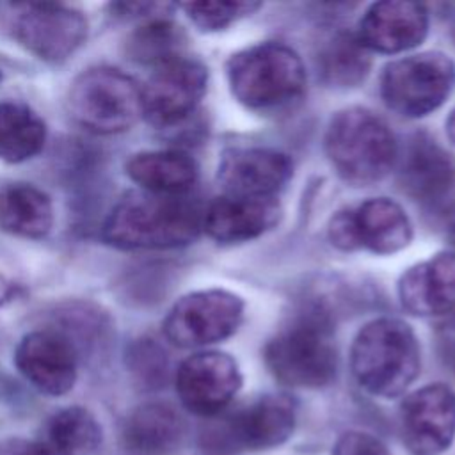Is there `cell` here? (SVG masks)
<instances>
[{
    "label": "cell",
    "mask_w": 455,
    "mask_h": 455,
    "mask_svg": "<svg viewBox=\"0 0 455 455\" xmlns=\"http://www.w3.org/2000/svg\"><path fill=\"white\" fill-rule=\"evenodd\" d=\"M201 228L203 213L187 196L132 190L105 217L101 240L121 251L176 249L192 243Z\"/></svg>",
    "instance_id": "6da1fadb"
},
{
    "label": "cell",
    "mask_w": 455,
    "mask_h": 455,
    "mask_svg": "<svg viewBox=\"0 0 455 455\" xmlns=\"http://www.w3.org/2000/svg\"><path fill=\"white\" fill-rule=\"evenodd\" d=\"M419 345L412 329L398 318L368 322L354 338L350 368L370 395H402L419 373Z\"/></svg>",
    "instance_id": "7a4b0ae2"
},
{
    "label": "cell",
    "mask_w": 455,
    "mask_h": 455,
    "mask_svg": "<svg viewBox=\"0 0 455 455\" xmlns=\"http://www.w3.org/2000/svg\"><path fill=\"white\" fill-rule=\"evenodd\" d=\"M270 373L291 387L318 389L336 379L338 354L327 313L313 307L297 315L263 350Z\"/></svg>",
    "instance_id": "3957f363"
},
{
    "label": "cell",
    "mask_w": 455,
    "mask_h": 455,
    "mask_svg": "<svg viewBox=\"0 0 455 455\" xmlns=\"http://www.w3.org/2000/svg\"><path fill=\"white\" fill-rule=\"evenodd\" d=\"M325 153L339 178L352 185H370L391 171L398 148L377 114L348 107L332 116L325 132Z\"/></svg>",
    "instance_id": "277c9868"
},
{
    "label": "cell",
    "mask_w": 455,
    "mask_h": 455,
    "mask_svg": "<svg viewBox=\"0 0 455 455\" xmlns=\"http://www.w3.org/2000/svg\"><path fill=\"white\" fill-rule=\"evenodd\" d=\"M228 80L236 101L261 112L288 107L306 89L300 57L281 43H259L231 55Z\"/></svg>",
    "instance_id": "5b68a950"
},
{
    "label": "cell",
    "mask_w": 455,
    "mask_h": 455,
    "mask_svg": "<svg viewBox=\"0 0 455 455\" xmlns=\"http://www.w3.org/2000/svg\"><path fill=\"white\" fill-rule=\"evenodd\" d=\"M66 110L89 133H123L142 117V87L117 68L92 66L71 82Z\"/></svg>",
    "instance_id": "8992f818"
},
{
    "label": "cell",
    "mask_w": 455,
    "mask_h": 455,
    "mask_svg": "<svg viewBox=\"0 0 455 455\" xmlns=\"http://www.w3.org/2000/svg\"><path fill=\"white\" fill-rule=\"evenodd\" d=\"M295 423L297 407L288 395H265L210 425L199 444L206 455L270 450L288 441Z\"/></svg>",
    "instance_id": "52a82bcc"
},
{
    "label": "cell",
    "mask_w": 455,
    "mask_h": 455,
    "mask_svg": "<svg viewBox=\"0 0 455 455\" xmlns=\"http://www.w3.org/2000/svg\"><path fill=\"white\" fill-rule=\"evenodd\" d=\"M455 87V64L441 52H423L389 62L380 78L384 103L403 117L437 110Z\"/></svg>",
    "instance_id": "ba28073f"
},
{
    "label": "cell",
    "mask_w": 455,
    "mask_h": 455,
    "mask_svg": "<svg viewBox=\"0 0 455 455\" xmlns=\"http://www.w3.org/2000/svg\"><path fill=\"white\" fill-rule=\"evenodd\" d=\"M11 36L30 55L48 64L68 60L87 39L85 14L66 4L28 2L12 5Z\"/></svg>",
    "instance_id": "9c48e42d"
},
{
    "label": "cell",
    "mask_w": 455,
    "mask_h": 455,
    "mask_svg": "<svg viewBox=\"0 0 455 455\" xmlns=\"http://www.w3.org/2000/svg\"><path fill=\"white\" fill-rule=\"evenodd\" d=\"M243 300L220 288L183 295L162 323L164 336L174 347L196 348L229 338L242 323Z\"/></svg>",
    "instance_id": "30bf717a"
},
{
    "label": "cell",
    "mask_w": 455,
    "mask_h": 455,
    "mask_svg": "<svg viewBox=\"0 0 455 455\" xmlns=\"http://www.w3.org/2000/svg\"><path fill=\"white\" fill-rule=\"evenodd\" d=\"M206 84L208 69L190 57L156 68L142 85V117L155 128L183 123L201 103Z\"/></svg>",
    "instance_id": "8fae6325"
},
{
    "label": "cell",
    "mask_w": 455,
    "mask_h": 455,
    "mask_svg": "<svg viewBox=\"0 0 455 455\" xmlns=\"http://www.w3.org/2000/svg\"><path fill=\"white\" fill-rule=\"evenodd\" d=\"M80 354L60 332L50 327L28 331L14 348V366L39 393L62 396L75 387Z\"/></svg>",
    "instance_id": "7c38bea8"
},
{
    "label": "cell",
    "mask_w": 455,
    "mask_h": 455,
    "mask_svg": "<svg viewBox=\"0 0 455 455\" xmlns=\"http://www.w3.org/2000/svg\"><path fill=\"white\" fill-rule=\"evenodd\" d=\"M400 432L411 455H441L455 437V391L428 384L400 405Z\"/></svg>",
    "instance_id": "4fadbf2b"
},
{
    "label": "cell",
    "mask_w": 455,
    "mask_h": 455,
    "mask_svg": "<svg viewBox=\"0 0 455 455\" xmlns=\"http://www.w3.org/2000/svg\"><path fill=\"white\" fill-rule=\"evenodd\" d=\"M176 393L187 411L196 416H217L228 407L242 386L236 361L224 352H197L176 370Z\"/></svg>",
    "instance_id": "5bb4252c"
},
{
    "label": "cell",
    "mask_w": 455,
    "mask_h": 455,
    "mask_svg": "<svg viewBox=\"0 0 455 455\" xmlns=\"http://www.w3.org/2000/svg\"><path fill=\"white\" fill-rule=\"evenodd\" d=\"M293 174L288 155L268 148H233L224 151L217 178L228 196L275 197Z\"/></svg>",
    "instance_id": "9a60e30c"
},
{
    "label": "cell",
    "mask_w": 455,
    "mask_h": 455,
    "mask_svg": "<svg viewBox=\"0 0 455 455\" xmlns=\"http://www.w3.org/2000/svg\"><path fill=\"white\" fill-rule=\"evenodd\" d=\"M428 30L425 5L386 0L370 5L357 28V39L370 52L400 53L418 46Z\"/></svg>",
    "instance_id": "2e32d148"
},
{
    "label": "cell",
    "mask_w": 455,
    "mask_h": 455,
    "mask_svg": "<svg viewBox=\"0 0 455 455\" xmlns=\"http://www.w3.org/2000/svg\"><path fill=\"white\" fill-rule=\"evenodd\" d=\"M398 181L412 199L427 204L441 203L455 187V162L434 139L416 133L400 160Z\"/></svg>",
    "instance_id": "e0dca14e"
},
{
    "label": "cell",
    "mask_w": 455,
    "mask_h": 455,
    "mask_svg": "<svg viewBox=\"0 0 455 455\" xmlns=\"http://www.w3.org/2000/svg\"><path fill=\"white\" fill-rule=\"evenodd\" d=\"M281 219L275 197H217L203 213V228L220 243L249 242L270 231Z\"/></svg>",
    "instance_id": "ac0fdd59"
},
{
    "label": "cell",
    "mask_w": 455,
    "mask_h": 455,
    "mask_svg": "<svg viewBox=\"0 0 455 455\" xmlns=\"http://www.w3.org/2000/svg\"><path fill=\"white\" fill-rule=\"evenodd\" d=\"M402 306L418 316H439L455 309V252H439L411 268L398 283Z\"/></svg>",
    "instance_id": "d6986e66"
},
{
    "label": "cell",
    "mask_w": 455,
    "mask_h": 455,
    "mask_svg": "<svg viewBox=\"0 0 455 455\" xmlns=\"http://www.w3.org/2000/svg\"><path fill=\"white\" fill-rule=\"evenodd\" d=\"M187 435L181 414L165 402L135 407L123 425V446L130 455H172Z\"/></svg>",
    "instance_id": "ffe728a7"
},
{
    "label": "cell",
    "mask_w": 455,
    "mask_h": 455,
    "mask_svg": "<svg viewBox=\"0 0 455 455\" xmlns=\"http://www.w3.org/2000/svg\"><path fill=\"white\" fill-rule=\"evenodd\" d=\"M355 251L393 254L409 245L412 226L403 208L386 197H375L348 208Z\"/></svg>",
    "instance_id": "44dd1931"
},
{
    "label": "cell",
    "mask_w": 455,
    "mask_h": 455,
    "mask_svg": "<svg viewBox=\"0 0 455 455\" xmlns=\"http://www.w3.org/2000/svg\"><path fill=\"white\" fill-rule=\"evenodd\" d=\"M126 176L140 190L162 196H187L197 181V164L180 149L140 151L124 164Z\"/></svg>",
    "instance_id": "7402d4cb"
},
{
    "label": "cell",
    "mask_w": 455,
    "mask_h": 455,
    "mask_svg": "<svg viewBox=\"0 0 455 455\" xmlns=\"http://www.w3.org/2000/svg\"><path fill=\"white\" fill-rule=\"evenodd\" d=\"M53 204L39 187L25 181L0 185V229L7 235L41 240L53 228Z\"/></svg>",
    "instance_id": "603a6c76"
},
{
    "label": "cell",
    "mask_w": 455,
    "mask_h": 455,
    "mask_svg": "<svg viewBox=\"0 0 455 455\" xmlns=\"http://www.w3.org/2000/svg\"><path fill=\"white\" fill-rule=\"evenodd\" d=\"M39 441L50 455H96L103 432L91 411L71 405L46 419Z\"/></svg>",
    "instance_id": "cb8c5ba5"
},
{
    "label": "cell",
    "mask_w": 455,
    "mask_h": 455,
    "mask_svg": "<svg viewBox=\"0 0 455 455\" xmlns=\"http://www.w3.org/2000/svg\"><path fill=\"white\" fill-rule=\"evenodd\" d=\"M43 117L27 103L0 101V162L21 164L37 156L46 144Z\"/></svg>",
    "instance_id": "d4e9b609"
},
{
    "label": "cell",
    "mask_w": 455,
    "mask_h": 455,
    "mask_svg": "<svg viewBox=\"0 0 455 455\" xmlns=\"http://www.w3.org/2000/svg\"><path fill=\"white\" fill-rule=\"evenodd\" d=\"M44 322L46 323L43 327H50L64 334L76 347L80 357L84 348H96L108 338V334H112L114 329L108 313L87 300H69L57 304L48 311Z\"/></svg>",
    "instance_id": "484cf974"
},
{
    "label": "cell",
    "mask_w": 455,
    "mask_h": 455,
    "mask_svg": "<svg viewBox=\"0 0 455 455\" xmlns=\"http://www.w3.org/2000/svg\"><path fill=\"white\" fill-rule=\"evenodd\" d=\"M187 36L180 25L167 16L148 20L139 23L124 41V55L142 66H153L155 69L185 57Z\"/></svg>",
    "instance_id": "4316f807"
},
{
    "label": "cell",
    "mask_w": 455,
    "mask_h": 455,
    "mask_svg": "<svg viewBox=\"0 0 455 455\" xmlns=\"http://www.w3.org/2000/svg\"><path fill=\"white\" fill-rule=\"evenodd\" d=\"M368 71L370 55L355 34L338 32L320 52L318 75L329 87H355Z\"/></svg>",
    "instance_id": "83f0119b"
},
{
    "label": "cell",
    "mask_w": 455,
    "mask_h": 455,
    "mask_svg": "<svg viewBox=\"0 0 455 455\" xmlns=\"http://www.w3.org/2000/svg\"><path fill=\"white\" fill-rule=\"evenodd\" d=\"M261 7L259 2H188L181 4L190 21L203 30H220L251 16Z\"/></svg>",
    "instance_id": "f1b7e54d"
},
{
    "label": "cell",
    "mask_w": 455,
    "mask_h": 455,
    "mask_svg": "<svg viewBox=\"0 0 455 455\" xmlns=\"http://www.w3.org/2000/svg\"><path fill=\"white\" fill-rule=\"evenodd\" d=\"M126 355L128 368L142 384L158 386L165 379V355L151 339L135 341Z\"/></svg>",
    "instance_id": "f546056e"
},
{
    "label": "cell",
    "mask_w": 455,
    "mask_h": 455,
    "mask_svg": "<svg viewBox=\"0 0 455 455\" xmlns=\"http://www.w3.org/2000/svg\"><path fill=\"white\" fill-rule=\"evenodd\" d=\"M107 9L116 20L142 23L148 20L169 16L174 5L162 2H112L107 5Z\"/></svg>",
    "instance_id": "4dcf8cb0"
},
{
    "label": "cell",
    "mask_w": 455,
    "mask_h": 455,
    "mask_svg": "<svg viewBox=\"0 0 455 455\" xmlns=\"http://www.w3.org/2000/svg\"><path fill=\"white\" fill-rule=\"evenodd\" d=\"M331 455H391V453L386 448V444L375 435L350 430L341 434L336 439Z\"/></svg>",
    "instance_id": "1f68e13d"
},
{
    "label": "cell",
    "mask_w": 455,
    "mask_h": 455,
    "mask_svg": "<svg viewBox=\"0 0 455 455\" xmlns=\"http://www.w3.org/2000/svg\"><path fill=\"white\" fill-rule=\"evenodd\" d=\"M0 455H50L39 439L11 437L0 441Z\"/></svg>",
    "instance_id": "d6a6232c"
},
{
    "label": "cell",
    "mask_w": 455,
    "mask_h": 455,
    "mask_svg": "<svg viewBox=\"0 0 455 455\" xmlns=\"http://www.w3.org/2000/svg\"><path fill=\"white\" fill-rule=\"evenodd\" d=\"M16 295V283L0 268V306Z\"/></svg>",
    "instance_id": "836d02e7"
},
{
    "label": "cell",
    "mask_w": 455,
    "mask_h": 455,
    "mask_svg": "<svg viewBox=\"0 0 455 455\" xmlns=\"http://www.w3.org/2000/svg\"><path fill=\"white\" fill-rule=\"evenodd\" d=\"M444 231L448 235V238L451 242H455V204H451L450 208H446V213H444Z\"/></svg>",
    "instance_id": "e575fe53"
},
{
    "label": "cell",
    "mask_w": 455,
    "mask_h": 455,
    "mask_svg": "<svg viewBox=\"0 0 455 455\" xmlns=\"http://www.w3.org/2000/svg\"><path fill=\"white\" fill-rule=\"evenodd\" d=\"M446 130H448V135H450L451 142L455 144V108L451 110L450 117H448V121H446Z\"/></svg>",
    "instance_id": "d590c367"
},
{
    "label": "cell",
    "mask_w": 455,
    "mask_h": 455,
    "mask_svg": "<svg viewBox=\"0 0 455 455\" xmlns=\"http://www.w3.org/2000/svg\"><path fill=\"white\" fill-rule=\"evenodd\" d=\"M2 76H4V73H2V69H0V82H2Z\"/></svg>",
    "instance_id": "8d00e7d4"
}]
</instances>
